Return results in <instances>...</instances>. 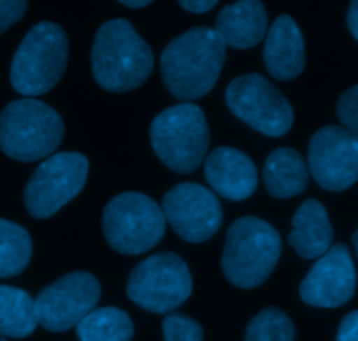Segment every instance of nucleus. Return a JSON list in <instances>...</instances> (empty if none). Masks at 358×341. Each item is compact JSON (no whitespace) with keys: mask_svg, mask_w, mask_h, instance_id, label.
I'll return each instance as SVG.
<instances>
[{"mask_svg":"<svg viewBox=\"0 0 358 341\" xmlns=\"http://www.w3.org/2000/svg\"><path fill=\"white\" fill-rule=\"evenodd\" d=\"M227 46L215 29L197 26L176 37L162 53L165 88L174 98L192 103L215 88L225 65Z\"/></svg>","mask_w":358,"mask_h":341,"instance_id":"obj_1","label":"nucleus"},{"mask_svg":"<svg viewBox=\"0 0 358 341\" xmlns=\"http://www.w3.org/2000/svg\"><path fill=\"white\" fill-rule=\"evenodd\" d=\"M153 63L150 44L130 22L109 20L97 30L92 47V72L101 88L111 93L134 91L150 77Z\"/></svg>","mask_w":358,"mask_h":341,"instance_id":"obj_2","label":"nucleus"},{"mask_svg":"<svg viewBox=\"0 0 358 341\" xmlns=\"http://www.w3.org/2000/svg\"><path fill=\"white\" fill-rule=\"evenodd\" d=\"M280 256L281 238L276 227L258 217H241L227 232L223 275L236 287L255 289L271 277Z\"/></svg>","mask_w":358,"mask_h":341,"instance_id":"obj_3","label":"nucleus"},{"mask_svg":"<svg viewBox=\"0 0 358 341\" xmlns=\"http://www.w3.org/2000/svg\"><path fill=\"white\" fill-rule=\"evenodd\" d=\"M64 133L60 114L41 100H15L0 112V151L11 160L30 163L53 156Z\"/></svg>","mask_w":358,"mask_h":341,"instance_id":"obj_4","label":"nucleus"},{"mask_svg":"<svg viewBox=\"0 0 358 341\" xmlns=\"http://www.w3.org/2000/svg\"><path fill=\"white\" fill-rule=\"evenodd\" d=\"M150 139L165 167L178 174H192L208 156V119L195 103H178L153 119Z\"/></svg>","mask_w":358,"mask_h":341,"instance_id":"obj_5","label":"nucleus"},{"mask_svg":"<svg viewBox=\"0 0 358 341\" xmlns=\"http://www.w3.org/2000/svg\"><path fill=\"white\" fill-rule=\"evenodd\" d=\"M69 60V39L60 25H34L16 50L11 63V84L20 95L37 96L51 91L64 75Z\"/></svg>","mask_w":358,"mask_h":341,"instance_id":"obj_6","label":"nucleus"},{"mask_svg":"<svg viewBox=\"0 0 358 341\" xmlns=\"http://www.w3.org/2000/svg\"><path fill=\"white\" fill-rule=\"evenodd\" d=\"M164 210L143 192L127 191L115 196L102 213V229L111 249L125 256L144 254L165 235Z\"/></svg>","mask_w":358,"mask_h":341,"instance_id":"obj_7","label":"nucleus"},{"mask_svg":"<svg viewBox=\"0 0 358 341\" xmlns=\"http://www.w3.org/2000/svg\"><path fill=\"white\" fill-rule=\"evenodd\" d=\"M194 291L188 264L174 252H158L137 264L127 282V294L151 313H169Z\"/></svg>","mask_w":358,"mask_h":341,"instance_id":"obj_8","label":"nucleus"},{"mask_svg":"<svg viewBox=\"0 0 358 341\" xmlns=\"http://www.w3.org/2000/svg\"><path fill=\"white\" fill-rule=\"evenodd\" d=\"M230 112L265 137H283L294 125L287 96L260 74L239 75L225 89Z\"/></svg>","mask_w":358,"mask_h":341,"instance_id":"obj_9","label":"nucleus"},{"mask_svg":"<svg viewBox=\"0 0 358 341\" xmlns=\"http://www.w3.org/2000/svg\"><path fill=\"white\" fill-rule=\"evenodd\" d=\"M90 163L81 153H57L46 158L27 182L23 202L36 219H50L85 188Z\"/></svg>","mask_w":358,"mask_h":341,"instance_id":"obj_10","label":"nucleus"},{"mask_svg":"<svg viewBox=\"0 0 358 341\" xmlns=\"http://www.w3.org/2000/svg\"><path fill=\"white\" fill-rule=\"evenodd\" d=\"M101 299V284L88 271H72L64 275L39 292L36 303L37 322L51 333L78 327V324L94 312Z\"/></svg>","mask_w":358,"mask_h":341,"instance_id":"obj_11","label":"nucleus"},{"mask_svg":"<svg viewBox=\"0 0 358 341\" xmlns=\"http://www.w3.org/2000/svg\"><path fill=\"white\" fill-rule=\"evenodd\" d=\"M162 210L176 235L190 243H202L213 238L223 222L218 196L211 189L194 182H183L165 192Z\"/></svg>","mask_w":358,"mask_h":341,"instance_id":"obj_12","label":"nucleus"},{"mask_svg":"<svg viewBox=\"0 0 358 341\" xmlns=\"http://www.w3.org/2000/svg\"><path fill=\"white\" fill-rule=\"evenodd\" d=\"M309 175L327 191H344L358 182V135L341 126H325L308 149Z\"/></svg>","mask_w":358,"mask_h":341,"instance_id":"obj_13","label":"nucleus"},{"mask_svg":"<svg viewBox=\"0 0 358 341\" xmlns=\"http://www.w3.org/2000/svg\"><path fill=\"white\" fill-rule=\"evenodd\" d=\"M357 270L344 243H336L323 254L299 287L302 301L316 308H337L353 298Z\"/></svg>","mask_w":358,"mask_h":341,"instance_id":"obj_14","label":"nucleus"},{"mask_svg":"<svg viewBox=\"0 0 358 341\" xmlns=\"http://www.w3.org/2000/svg\"><path fill=\"white\" fill-rule=\"evenodd\" d=\"M204 175L215 195L230 202L250 198L258 185V172L248 154L234 147H218L204 160Z\"/></svg>","mask_w":358,"mask_h":341,"instance_id":"obj_15","label":"nucleus"},{"mask_svg":"<svg viewBox=\"0 0 358 341\" xmlns=\"http://www.w3.org/2000/svg\"><path fill=\"white\" fill-rule=\"evenodd\" d=\"M264 63L278 81H292L304 70L306 53L301 29L288 15L274 20L264 44Z\"/></svg>","mask_w":358,"mask_h":341,"instance_id":"obj_16","label":"nucleus"},{"mask_svg":"<svg viewBox=\"0 0 358 341\" xmlns=\"http://www.w3.org/2000/svg\"><path fill=\"white\" fill-rule=\"evenodd\" d=\"M215 32L234 50L255 47L267 32V13L258 0H243L229 4L216 18Z\"/></svg>","mask_w":358,"mask_h":341,"instance_id":"obj_17","label":"nucleus"},{"mask_svg":"<svg viewBox=\"0 0 358 341\" xmlns=\"http://www.w3.org/2000/svg\"><path fill=\"white\" fill-rule=\"evenodd\" d=\"M334 229L325 206L318 199H306L292 219L288 242L302 259H320L332 247Z\"/></svg>","mask_w":358,"mask_h":341,"instance_id":"obj_18","label":"nucleus"},{"mask_svg":"<svg viewBox=\"0 0 358 341\" xmlns=\"http://www.w3.org/2000/svg\"><path fill=\"white\" fill-rule=\"evenodd\" d=\"M309 168L304 156L292 147H278L264 165V185L274 198H292L306 191Z\"/></svg>","mask_w":358,"mask_h":341,"instance_id":"obj_19","label":"nucleus"},{"mask_svg":"<svg viewBox=\"0 0 358 341\" xmlns=\"http://www.w3.org/2000/svg\"><path fill=\"white\" fill-rule=\"evenodd\" d=\"M36 303L23 289L0 285V336L27 338L37 327Z\"/></svg>","mask_w":358,"mask_h":341,"instance_id":"obj_20","label":"nucleus"},{"mask_svg":"<svg viewBox=\"0 0 358 341\" xmlns=\"http://www.w3.org/2000/svg\"><path fill=\"white\" fill-rule=\"evenodd\" d=\"M79 341H132L134 322L116 306H104L90 312L78 324Z\"/></svg>","mask_w":358,"mask_h":341,"instance_id":"obj_21","label":"nucleus"},{"mask_svg":"<svg viewBox=\"0 0 358 341\" xmlns=\"http://www.w3.org/2000/svg\"><path fill=\"white\" fill-rule=\"evenodd\" d=\"M32 257V238L20 224L0 219V278L22 273Z\"/></svg>","mask_w":358,"mask_h":341,"instance_id":"obj_22","label":"nucleus"},{"mask_svg":"<svg viewBox=\"0 0 358 341\" xmlns=\"http://www.w3.org/2000/svg\"><path fill=\"white\" fill-rule=\"evenodd\" d=\"M244 341H295V326L283 310L268 306L250 320Z\"/></svg>","mask_w":358,"mask_h":341,"instance_id":"obj_23","label":"nucleus"},{"mask_svg":"<svg viewBox=\"0 0 358 341\" xmlns=\"http://www.w3.org/2000/svg\"><path fill=\"white\" fill-rule=\"evenodd\" d=\"M165 341H202L204 331L197 320L183 313H169L162 322Z\"/></svg>","mask_w":358,"mask_h":341,"instance_id":"obj_24","label":"nucleus"},{"mask_svg":"<svg viewBox=\"0 0 358 341\" xmlns=\"http://www.w3.org/2000/svg\"><path fill=\"white\" fill-rule=\"evenodd\" d=\"M337 118L348 132L358 135V84L346 89L337 100Z\"/></svg>","mask_w":358,"mask_h":341,"instance_id":"obj_25","label":"nucleus"},{"mask_svg":"<svg viewBox=\"0 0 358 341\" xmlns=\"http://www.w3.org/2000/svg\"><path fill=\"white\" fill-rule=\"evenodd\" d=\"M27 13V2L22 0H0V36L11 29Z\"/></svg>","mask_w":358,"mask_h":341,"instance_id":"obj_26","label":"nucleus"},{"mask_svg":"<svg viewBox=\"0 0 358 341\" xmlns=\"http://www.w3.org/2000/svg\"><path fill=\"white\" fill-rule=\"evenodd\" d=\"M337 341H358V310L348 313L337 329Z\"/></svg>","mask_w":358,"mask_h":341,"instance_id":"obj_27","label":"nucleus"},{"mask_svg":"<svg viewBox=\"0 0 358 341\" xmlns=\"http://www.w3.org/2000/svg\"><path fill=\"white\" fill-rule=\"evenodd\" d=\"M179 6L187 9L188 13H195V15H204V13L211 11L216 6V0H181Z\"/></svg>","mask_w":358,"mask_h":341,"instance_id":"obj_28","label":"nucleus"},{"mask_svg":"<svg viewBox=\"0 0 358 341\" xmlns=\"http://www.w3.org/2000/svg\"><path fill=\"white\" fill-rule=\"evenodd\" d=\"M346 22H348V29H350V32L353 33L355 39L358 40V0L350 4Z\"/></svg>","mask_w":358,"mask_h":341,"instance_id":"obj_29","label":"nucleus"},{"mask_svg":"<svg viewBox=\"0 0 358 341\" xmlns=\"http://www.w3.org/2000/svg\"><path fill=\"white\" fill-rule=\"evenodd\" d=\"M120 4L125 6V8L141 9V8H146V6H150L151 2H150V0H122Z\"/></svg>","mask_w":358,"mask_h":341,"instance_id":"obj_30","label":"nucleus"},{"mask_svg":"<svg viewBox=\"0 0 358 341\" xmlns=\"http://www.w3.org/2000/svg\"><path fill=\"white\" fill-rule=\"evenodd\" d=\"M353 245H355V250H357V256H358V227H357V232H355V235H353Z\"/></svg>","mask_w":358,"mask_h":341,"instance_id":"obj_31","label":"nucleus"},{"mask_svg":"<svg viewBox=\"0 0 358 341\" xmlns=\"http://www.w3.org/2000/svg\"><path fill=\"white\" fill-rule=\"evenodd\" d=\"M0 341H4V340H0Z\"/></svg>","mask_w":358,"mask_h":341,"instance_id":"obj_32","label":"nucleus"}]
</instances>
